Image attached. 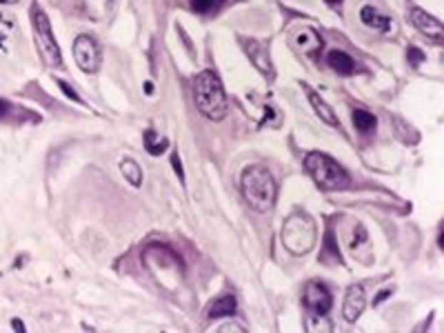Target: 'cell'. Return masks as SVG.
I'll return each instance as SVG.
<instances>
[{
    "label": "cell",
    "mask_w": 444,
    "mask_h": 333,
    "mask_svg": "<svg viewBox=\"0 0 444 333\" xmlns=\"http://www.w3.org/2000/svg\"><path fill=\"white\" fill-rule=\"evenodd\" d=\"M240 189L253 212L258 214L271 212L276 196H278V184L267 166H262V164L247 166L240 178Z\"/></svg>",
    "instance_id": "6da1fadb"
},
{
    "label": "cell",
    "mask_w": 444,
    "mask_h": 333,
    "mask_svg": "<svg viewBox=\"0 0 444 333\" xmlns=\"http://www.w3.org/2000/svg\"><path fill=\"white\" fill-rule=\"evenodd\" d=\"M193 98L196 107L209 120H222L229 111V102L222 89V82L213 71H200L193 80Z\"/></svg>",
    "instance_id": "7a4b0ae2"
},
{
    "label": "cell",
    "mask_w": 444,
    "mask_h": 333,
    "mask_svg": "<svg viewBox=\"0 0 444 333\" xmlns=\"http://www.w3.org/2000/svg\"><path fill=\"white\" fill-rule=\"evenodd\" d=\"M280 240L285 244V249L293 256H307L311 249L316 247L318 240V227L316 220L305 214V212H296L291 214L280 229Z\"/></svg>",
    "instance_id": "3957f363"
},
{
    "label": "cell",
    "mask_w": 444,
    "mask_h": 333,
    "mask_svg": "<svg viewBox=\"0 0 444 333\" xmlns=\"http://www.w3.org/2000/svg\"><path fill=\"white\" fill-rule=\"evenodd\" d=\"M305 169L316 180V184L322 187V189H327V192L345 189V187L349 184V174L342 169L333 158H329L327 154L311 151L305 158Z\"/></svg>",
    "instance_id": "277c9868"
},
{
    "label": "cell",
    "mask_w": 444,
    "mask_h": 333,
    "mask_svg": "<svg viewBox=\"0 0 444 333\" xmlns=\"http://www.w3.org/2000/svg\"><path fill=\"white\" fill-rule=\"evenodd\" d=\"M31 25H34V36H36V45L40 49V56H43L47 67H60L63 65V56H60V47L54 38L51 25L47 14L40 9L38 5L31 7Z\"/></svg>",
    "instance_id": "5b68a950"
},
{
    "label": "cell",
    "mask_w": 444,
    "mask_h": 333,
    "mask_svg": "<svg viewBox=\"0 0 444 333\" xmlns=\"http://www.w3.org/2000/svg\"><path fill=\"white\" fill-rule=\"evenodd\" d=\"M74 58H76V65L83 69L85 74H96L100 69V60H103L98 43L91 36H85V34L76 38Z\"/></svg>",
    "instance_id": "8992f818"
},
{
    "label": "cell",
    "mask_w": 444,
    "mask_h": 333,
    "mask_svg": "<svg viewBox=\"0 0 444 333\" xmlns=\"http://www.w3.org/2000/svg\"><path fill=\"white\" fill-rule=\"evenodd\" d=\"M302 302H305V307L313 316H327L331 311V304H333V296L325 287V282L311 280V282H307L305 291H302Z\"/></svg>",
    "instance_id": "52a82bcc"
},
{
    "label": "cell",
    "mask_w": 444,
    "mask_h": 333,
    "mask_svg": "<svg viewBox=\"0 0 444 333\" xmlns=\"http://www.w3.org/2000/svg\"><path fill=\"white\" fill-rule=\"evenodd\" d=\"M240 45L245 47L247 51V58L253 62V67L267 78H273V65H271V58H269V51L267 47L260 43L256 38H242Z\"/></svg>",
    "instance_id": "ba28073f"
},
{
    "label": "cell",
    "mask_w": 444,
    "mask_h": 333,
    "mask_svg": "<svg viewBox=\"0 0 444 333\" xmlns=\"http://www.w3.org/2000/svg\"><path fill=\"white\" fill-rule=\"evenodd\" d=\"M411 23L415 25V29H418L420 34H425V36L431 40V43H435V45L442 43L444 27H442L440 20H438L435 16H431L429 11L420 9V7H413V9H411Z\"/></svg>",
    "instance_id": "9c48e42d"
},
{
    "label": "cell",
    "mask_w": 444,
    "mask_h": 333,
    "mask_svg": "<svg viewBox=\"0 0 444 333\" xmlns=\"http://www.w3.org/2000/svg\"><path fill=\"white\" fill-rule=\"evenodd\" d=\"M367 307V296H365V289L360 284H351L347 289V296H345V304H342V316H345L347 322H355L362 311Z\"/></svg>",
    "instance_id": "30bf717a"
},
{
    "label": "cell",
    "mask_w": 444,
    "mask_h": 333,
    "mask_svg": "<svg viewBox=\"0 0 444 333\" xmlns=\"http://www.w3.org/2000/svg\"><path fill=\"white\" fill-rule=\"evenodd\" d=\"M360 20H362V25H367L373 31H389L391 27V18L380 14L373 5H365L360 9Z\"/></svg>",
    "instance_id": "8fae6325"
},
{
    "label": "cell",
    "mask_w": 444,
    "mask_h": 333,
    "mask_svg": "<svg viewBox=\"0 0 444 333\" xmlns=\"http://www.w3.org/2000/svg\"><path fill=\"white\" fill-rule=\"evenodd\" d=\"M327 62H329V67H331L333 71H338L340 76H351V74L355 71V62H353V58H351L349 54H345V51H340V49L329 51Z\"/></svg>",
    "instance_id": "7c38bea8"
},
{
    "label": "cell",
    "mask_w": 444,
    "mask_h": 333,
    "mask_svg": "<svg viewBox=\"0 0 444 333\" xmlns=\"http://www.w3.org/2000/svg\"><path fill=\"white\" fill-rule=\"evenodd\" d=\"M309 102H311V107H313V111L320 116V120L322 122H327L329 124V127H338V116L333 114V109L327 105V102L325 100H322L316 91H309Z\"/></svg>",
    "instance_id": "4fadbf2b"
},
{
    "label": "cell",
    "mask_w": 444,
    "mask_h": 333,
    "mask_svg": "<svg viewBox=\"0 0 444 333\" xmlns=\"http://www.w3.org/2000/svg\"><path fill=\"white\" fill-rule=\"evenodd\" d=\"M238 309V302L233 296H222L218 298L211 307H209V318L216 320V318H231Z\"/></svg>",
    "instance_id": "5bb4252c"
},
{
    "label": "cell",
    "mask_w": 444,
    "mask_h": 333,
    "mask_svg": "<svg viewBox=\"0 0 444 333\" xmlns=\"http://www.w3.org/2000/svg\"><path fill=\"white\" fill-rule=\"evenodd\" d=\"M351 120H353L355 129H358L360 134H371V131H375L378 120H375V116L369 114L367 109H355V111L351 114Z\"/></svg>",
    "instance_id": "9a60e30c"
},
{
    "label": "cell",
    "mask_w": 444,
    "mask_h": 333,
    "mask_svg": "<svg viewBox=\"0 0 444 333\" xmlns=\"http://www.w3.org/2000/svg\"><path fill=\"white\" fill-rule=\"evenodd\" d=\"M120 172H123V176L127 178L129 184H133V187H140V184H143V169H140L136 160L125 158L123 162H120Z\"/></svg>",
    "instance_id": "2e32d148"
},
{
    "label": "cell",
    "mask_w": 444,
    "mask_h": 333,
    "mask_svg": "<svg viewBox=\"0 0 444 333\" xmlns=\"http://www.w3.org/2000/svg\"><path fill=\"white\" fill-rule=\"evenodd\" d=\"M167 147H169V142L165 140V138H160L156 131H147L145 134V149L151 154V156H160V154H165L167 151Z\"/></svg>",
    "instance_id": "e0dca14e"
},
{
    "label": "cell",
    "mask_w": 444,
    "mask_h": 333,
    "mask_svg": "<svg viewBox=\"0 0 444 333\" xmlns=\"http://www.w3.org/2000/svg\"><path fill=\"white\" fill-rule=\"evenodd\" d=\"M391 120L395 122V124H393V127H395V134H398V138H400L402 142H405V144H415V142L420 140L418 131H413V129H411V127H409V124H407L405 120H402V118L393 116Z\"/></svg>",
    "instance_id": "ac0fdd59"
},
{
    "label": "cell",
    "mask_w": 444,
    "mask_h": 333,
    "mask_svg": "<svg viewBox=\"0 0 444 333\" xmlns=\"http://www.w3.org/2000/svg\"><path fill=\"white\" fill-rule=\"evenodd\" d=\"M189 3H191V9L198 14H211L225 3V0H189Z\"/></svg>",
    "instance_id": "d6986e66"
},
{
    "label": "cell",
    "mask_w": 444,
    "mask_h": 333,
    "mask_svg": "<svg viewBox=\"0 0 444 333\" xmlns=\"http://www.w3.org/2000/svg\"><path fill=\"white\" fill-rule=\"evenodd\" d=\"M325 252H327V254H331V256L340 262V252H338V244H335V236H333V232H329V234H327V238H325Z\"/></svg>",
    "instance_id": "ffe728a7"
},
{
    "label": "cell",
    "mask_w": 444,
    "mask_h": 333,
    "mask_svg": "<svg viewBox=\"0 0 444 333\" xmlns=\"http://www.w3.org/2000/svg\"><path fill=\"white\" fill-rule=\"evenodd\" d=\"M407 58H409V62L413 67H420L422 65V60H425V54H422L418 47H409L407 49Z\"/></svg>",
    "instance_id": "44dd1931"
},
{
    "label": "cell",
    "mask_w": 444,
    "mask_h": 333,
    "mask_svg": "<svg viewBox=\"0 0 444 333\" xmlns=\"http://www.w3.org/2000/svg\"><path fill=\"white\" fill-rule=\"evenodd\" d=\"M58 87L65 91V96H69L71 100H76V102H83V98H80L76 91H74V87L69 85V82H65V80H58Z\"/></svg>",
    "instance_id": "7402d4cb"
},
{
    "label": "cell",
    "mask_w": 444,
    "mask_h": 333,
    "mask_svg": "<svg viewBox=\"0 0 444 333\" xmlns=\"http://www.w3.org/2000/svg\"><path fill=\"white\" fill-rule=\"evenodd\" d=\"M353 232H355V234H353V242H351V247L355 249L360 242H365V240H367V232H365V227H360V224H358V229H353Z\"/></svg>",
    "instance_id": "603a6c76"
},
{
    "label": "cell",
    "mask_w": 444,
    "mask_h": 333,
    "mask_svg": "<svg viewBox=\"0 0 444 333\" xmlns=\"http://www.w3.org/2000/svg\"><path fill=\"white\" fill-rule=\"evenodd\" d=\"M171 164H173V169L178 172V178H180V180H185V172H183V164H180V156H178V154L171 156Z\"/></svg>",
    "instance_id": "cb8c5ba5"
},
{
    "label": "cell",
    "mask_w": 444,
    "mask_h": 333,
    "mask_svg": "<svg viewBox=\"0 0 444 333\" xmlns=\"http://www.w3.org/2000/svg\"><path fill=\"white\" fill-rule=\"evenodd\" d=\"M222 333H227V331H236V333H245L247 329L245 327H238V324H225V327H220Z\"/></svg>",
    "instance_id": "d4e9b609"
},
{
    "label": "cell",
    "mask_w": 444,
    "mask_h": 333,
    "mask_svg": "<svg viewBox=\"0 0 444 333\" xmlns=\"http://www.w3.org/2000/svg\"><path fill=\"white\" fill-rule=\"evenodd\" d=\"M7 111H9V102H7V100H3V98H0V118H3Z\"/></svg>",
    "instance_id": "484cf974"
},
{
    "label": "cell",
    "mask_w": 444,
    "mask_h": 333,
    "mask_svg": "<svg viewBox=\"0 0 444 333\" xmlns=\"http://www.w3.org/2000/svg\"><path fill=\"white\" fill-rule=\"evenodd\" d=\"M16 331H25V327H23V322H18V320H14V324H11Z\"/></svg>",
    "instance_id": "4316f807"
},
{
    "label": "cell",
    "mask_w": 444,
    "mask_h": 333,
    "mask_svg": "<svg viewBox=\"0 0 444 333\" xmlns=\"http://www.w3.org/2000/svg\"><path fill=\"white\" fill-rule=\"evenodd\" d=\"M145 91H147L149 96L153 94V85H151V82H147V85H145Z\"/></svg>",
    "instance_id": "83f0119b"
},
{
    "label": "cell",
    "mask_w": 444,
    "mask_h": 333,
    "mask_svg": "<svg viewBox=\"0 0 444 333\" xmlns=\"http://www.w3.org/2000/svg\"><path fill=\"white\" fill-rule=\"evenodd\" d=\"M325 3H327V5H331V7H335V5H340V3H342V0H325Z\"/></svg>",
    "instance_id": "f1b7e54d"
},
{
    "label": "cell",
    "mask_w": 444,
    "mask_h": 333,
    "mask_svg": "<svg viewBox=\"0 0 444 333\" xmlns=\"http://www.w3.org/2000/svg\"><path fill=\"white\" fill-rule=\"evenodd\" d=\"M16 0H0V5H14Z\"/></svg>",
    "instance_id": "f546056e"
}]
</instances>
